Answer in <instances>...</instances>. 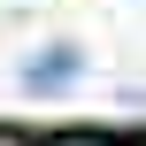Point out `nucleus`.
<instances>
[{"mask_svg":"<svg viewBox=\"0 0 146 146\" xmlns=\"http://www.w3.org/2000/svg\"><path fill=\"white\" fill-rule=\"evenodd\" d=\"M46 146H108V139H92V131H62V139H46Z\"/></svg>","mask_w":146,"mask_h":146,"instance_id":"f03ea898","label":"nucleus"},{"mask_svg":"<svg viewBox=\"0 0 146 146\" xmlns=\"http://www.w3.org/2000/svg\"><path fill=\"white\" fill-rule=\"evenodd\" d=\"M62 85H77V54L69 46H38L23 62V92H62Z\"/></svg>","mask_w":146,"mask_h":146,"instance_id":"f257e3e1","label":"nucleus"},{"mask_svg":"<svg viewBox=\"0 0 146 146\" xmlns=\"http://www.w3.org/2000/svg\"><path fill=\"white\" fill-rule=\"evenodd\" d=\"M0 146H23V131H0Z\"/></svg>","mask_w":146,"mask_h":146,"instance_id":"7ed1b4c3","label":"nucleus"},{"mask_svg":"<svg viewBox=\"0 0 146 146\" xmlns=\"http://www.w3.org/2000/svg\"><path fill=\"white\" fill-rule=\"evenodd\" d=\"M131 146H146V139H131Z\"/></svg>","mask_w":146,"mask_h":146,"instance_id":"20e7f679","label":"nucleus"}]
</instances>
